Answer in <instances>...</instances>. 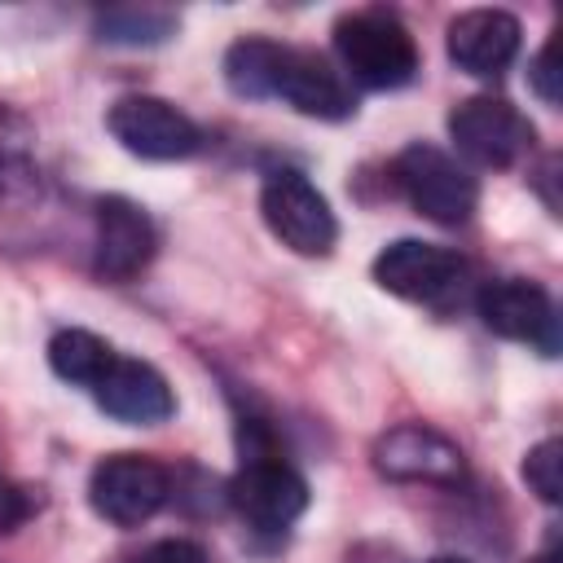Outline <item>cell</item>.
<instances>
[{
  "instance_id": "8fae6325",
  "label": "cell",
  "mask_w": 563,
  "mask_h": 563,
  "mask_svg": "<svg viewBox=\"0 0 563 563\" xmlns=\"http://www.w3.org/2000/svg\"><path fill=\"white\" fill-rule=\"evenodd\" d=\"M374 466L378 475L387 479H400V484H440V488H453L466 479V457L462 449L422 427V422H400L391 431H383L374 440Z\"/></svg>"
},
{
  "instance_id": "9c48e42d",
  "label": "cell",
  "mask_w": 563,
  "mask_h": 563,
  "mask_svg": "<svg viewBox=\"0 0 563 563\" xmlns=\"http://www.w3.org/2000/svg\"><path fill=\"white\" fill-rule=\"evenodd\" d=\"M374 282L409 303H444L453 290L466 282V260L449 246L400 238L378 251L374 260Z\"/></svg>"
},
{
  "instance_id": "277c9868",
  "label": "cell",
  "mask_w": 563,
  "mask_h": 563,
  "mask_svg": "<svg viewBox=\"0 0 563 563\" xmlns=\"http://www.w3.org/2000/svg\"><path fill=\"white\" fill-rule=\"evenodd\" d=\"M260 211H264L268 233L282 246H290L295 255H325L339 238V224H334L325 194L295 167H277L264 176Z\"/></svg>"
},
{
  "instance_id": "4fadbf2b",
  "label": "cell",
  "mask_w": 563,
  "mask_h": 563,
  "mask_svg": "<svg viewBox=\"0 0 563 563\" xmlns=\"http://www.w3.org/2000/svg\"><path fill=\"white\" fill-rule=\"evenodd\" d=\"M519 53V18L506 9H466L449 22V62L475 79L501 75Z\"/></svg>"
},
{
  "instance_id": "3957f363",
  "label": "cell",
  "mask_w": 563,
  "mask_h": 563,
  "mask_svg": "<svg viewBox=\"0 0 563 563\" xmlns=\"http://www.w3.org/2000/svg\"><path fill=\"white\" fill-rule=\"evenodd\" d=\"M391 176H396L400 194L409 198V207L418 216H427L435 224H449V229L466 224L475 202H479L475 176L453 154H444L440 145H427V141L400 150L396 163H391Z\"/></svg>"
},
{
  "instance_id": "d6986e66",
  "label": "cell",
  "mask_w": 563,
  "mask_h": 563,
  "mask_svg": "<svg viewBox=\"0 0 563 563\" xmlns=\"http://www.w3.org/2000/svg\"><path fill=\"white\" fill-rule=\"evenodd\" d=\"M528 84H532V92H537L545 106H559V40H550V44L532 57Z\"/></svg>"
},
{
  "instance_id": "7c38bea8",
  "label": "cell",
  "mask_w": 563,
  "mask_h": 563,
  "mask_svg": "<svg viewBox=\"0 0 563 563\" xmlns=\"http://www.w3.org/2000/svg\"><path fill=\"white\" fill-rule=\"evenodd\" d=\"M158 233L150 216L132 198H101L97 202V242H92V268L106 282H132L154 260Z\"/></svg>"
},
{
  "instance_id": "603a6c76",
  "label": "cell",
  "mask_w": 563,
  "mask_h": 563,
  "mask_svg": "<svg viewBox=\"0 0 563 563\" xmlns=\"http://www.w3.org/2000/svg\"><path fill=\"white\" fill-rule=\"evenodd\" d=\"M532 563H559V554H554V550H545V554H537Z\"/></svg>"
},
{
  "instance_id": "2e32d148",
  "label": "cell",
  "mask_w": 563,
  "mask_h": 563,
  "mask_svg": "<svg viewBox=\"0 0 563 563\" xmlns=\"http://www.w3.org/2000/svg\"><path fill=\"white\" fill-rule=\"evenodd\" d=\"M110 361H114V347L106 339H97L92 330H62L48 343L53 374L62 383H75V387H88V391L101 383V374L110 369Z\"/></svg>"
},
{
  "instance_id": "ffe728a7",
  "label": "cell",
  "mask_w": 563,
  "mask_h": 563,
  "mask_svg": "<svg viewBox=\"0 0 563 563\" xmlns=\"http://www.w3.org/2000/svg\"><path fill=\"white\" fill-rule=\"evenodd\" d=\"M132 563H207L202 545L185 541V537H167V541H154L150 550H141Z\"/></svg>"
},
{
  "instance_id": "ac0fdd59",
  "label": "cell",
  "mask_w": 563,
  "mask_h": 563,
  "mask_svg": "<svg viewBox=\"0 0 563 563\" xmlns=\"http://www.w3.org/2000/svg\"><path fill=\"white\" fill-rule=\"evenodd\" d=\"M523 479L545 506H559L563 501V440H541L537 449H528Z\"/></svg>"
},
{
  "instance_id": "8992f818",
  "label": "cell",
  "mask_w": 563,
  "mask_h": 563,
  "mask_svg": "<svg viewBox=\"0 0 563 563\" xmlns=\"http://www.w3.org/2000/svg\"><path fill=\"white\" fill-rule=\"evenodd\" d=\"M106 128L128 154L150 158V163L189 158L202 145L198 123L163 97H119L106 114Z\"/></svg>"
},
{
  "instance_id": "7a4b0ae2",
  "label": "cell",
  "mask_w": 563,
  "mask_h": 563,
  "mask_svg": "<svg viewBox=\"0 0 563 563\" xmlns=\"http://www.w3.org/2000/svg\"><path fill=\"white\" fill-rule=\"evenodd\" d=\"M334 48L361 88H405L418 75V44L409 26L387 9L343 13L334 22Z\"/></svg>"
},
{
  "instance_id": "5b68a950",
  "label": "cell",
  "mask_w": 563,
  "mask_h": 563,
  "mask_svg": "<svg viewBox=\"0 0 563 563\" xmlns=\"http://www.w3.org/2000/svg\"><path fill=\"white\" fill-rule=\"evenodd\" d=\"M167 493L172 475L145 453H110L88 475V501L114 528H141L163 510Z\"/></svg>"
},
{
  "instance_id": "30bf717a",
  "label": "cell",
  "mask_w": 563,
  "mask_h": 563,
  "mask_svg": "<svg viewBox=\"0 0 563 563\" xmlns=\"http://www.w3.org/2000/svg\"><path fill=\"white\" fill-rule=\"evenodd\" d=\"M475 312L501 339L541 347L545 356L559 352V312H554V299L537 282H523V277L484 282L475 295Z\"/></svg>"
},
{
  "instance_id": "e0dca14e",
  "label": "cell",
  "mask_w": 563,
  "mask_h": 563,
  "mask_svg": "<svg viewBox=\"0 0 563 563\" xmlns=\"http://www.w3.org/2000/svg\"><path fill=\"white\" fill-rule=\"evenodd\" d=\"M172 31H176V13L158 9V4H123V9H106L97 18V40L128 44V48L163 44Z\"/></svg>"
},
{
  "instance_id": "44dd1931",
  "label": "cell",
  "mask_w": 563,
  "mask_h": 563,
  "mask_svg": "<svg viewBox=\"0 0 563 563\" xmlns=\"http://www.w3.org/2000/svg\"><path fill=\"white\" fill-rule=\"evenodd\" d=\"M26 515H31L26 493H22L13 479H4V475H0V537H4V532H13Z\"/></svg>"
},
{
  "instance_id": "6da1fadb",
  "label": "cell",
  "mask_w": 563,
  "mask_h": 563,
  "mask_svg": "<svg viewBox=\"0 0 563 563\" xmlns=\"http://www.w3.org/2000/svg\"><path fill=\"white\" fill-rule=\"evenodd\" d=\"M224 79L238 97H277L312 119H347L356 110V97L347 79L317 53L277 44L264 35H246L224 53Z\"/></svg>"
},
{
  "instance_id": "5bb4252c",
  "label": "cell",
  "mask_w": 563,
  "mask_h": 563,
  "mask_svg": "<svg viewBox=\"0 0 563 563\" xmlns=\"http://www.w3.org/2000/svg\"><path fill=\"white\" fill-rule=\"evenodd\" d=\"M92 396L110 418L132 422V427H158L176 409L167 378L150 361H132V356H119V352H114L110 369L101 374V383L92 387Z\"/></svg>"
},
{
  "instance_id": "ba28073f",
  "label": "cell",
  "mask_w": 563,
  "mask_h": 563,
  "mask_svg": "<svg viewBox=\"0 0 563 563\" xmlns=\"http://www.w3.org/2000/svg\"><path fill=\"white\" fill-rule=\"evenodd\" d=\"M449 136L475 167H510L532 150V123L501 97H466L453 106Z\"/></svg>"
},
{
  "instance_id": "7402d4cb",
  "label": "cell",
  "mask_w": 563,
  "mask_h": 563,
  "mask_svg": "<svg viewBox=\"0 0 563 563\" xmlns=\"http://www.w3.org/2000/svg\"><path fill=\"white\" fill-rule=\"evenodd\" d=\"M427 563H471V559H457V554H435V559H427Z\"/></svg>"
},
{
  "instance_id": "52a82bcc",
  "label": "cell",
  "mask_w": 563,
  "mask_h": 563,
  "mask_svg": "<svg viewBox=\"0 0 563 563\" xmlns=\"http://www.w3.org/2000/svg\"><path fill=\"white\" fill-rule=\"evenodd\" d=\"M229 501L251 528L282 532L303 515L308 484L290 462H282V453H255L242 457V471L229 479Z\"/></svg>"
},
{
  "instance_id": "9a60e30c",
  "label": "cell",
  "mask_w": 563,
  "mask_h": 563,
  "mask_svg": "<svg viewBox=\"0 0 563 563\" xmlns=\"http://www.w3.org/2000/svg\"><path fill=\"white\" fill-rule=\"evenodd\" d=\"M40 198L35 128L0 101V211H22Z\"/></svg>"
}]
</instances>
